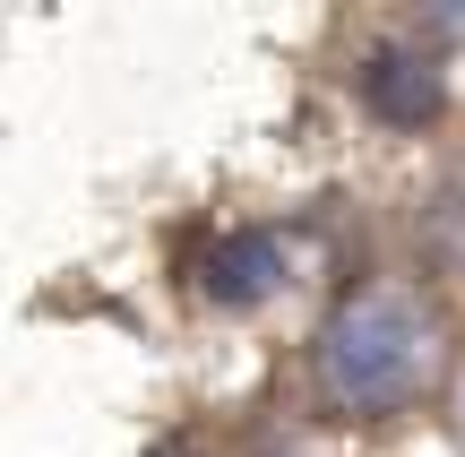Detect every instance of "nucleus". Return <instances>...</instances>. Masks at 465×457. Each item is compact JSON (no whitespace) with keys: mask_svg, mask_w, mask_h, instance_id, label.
<instances>
[{"mask_svg":"<svg viewBox=\"0 0 465 457\" xmlns=\"http://www.w3.org/2000/svg\"><path fill=\"white\" fill-rule=\"evenodd\" d=\"M457 320L422 285H353L311 337V397L336 423H380L405 414L449 380Z\"/></svg>","mask_w":465,"mask_h":457,"instance_id":"nucleus-1","label":"nucleus"},{"mask_svg":"<svg viewBox=\"0 0 465 457\" xmlns=\"http://www.w3.org/2000/svg\"><path fill=\"white\" fill-rule=\"evenodd\" d=\"M362 104L380 121H397V130H422V121H440V104H449V78H440L431 52L414 44H380L362 61Z\"/></svg>","mask_w":465,"mask_h":457,"instance_id":"nucleus-2","label":"nucleus"},{"mask_svg":"<svg viewBox=\"0 0 465 457\" xmlns=\"http://www.w3.org/2000/svg\"><path fill=\"white\" fill-rule=\"evenodd\" d=\"M284 285V233H216L207 242V259H199V293L216 311H250V303H267V293Z\"/></svg>","mask_w":465,"mask_h":457,"instance_id":"nucleus-3","label":"nucleus"}]
</instances>
